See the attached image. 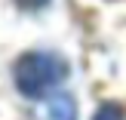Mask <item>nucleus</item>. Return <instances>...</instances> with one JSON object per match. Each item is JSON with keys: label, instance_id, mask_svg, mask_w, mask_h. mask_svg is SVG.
I'll return each instance as SVG.
<instances>
[{"label": "nucleus", "instance_id": "f257e3e1", "mask_svg": "<svg viewBox=\"0 0 126 120\" xmlns=\"http://www.w3.org/2000/svg\"><path fill=\"white\" fill-rule=\"evenodd\" d=\"M65 77H68V62L55 52H25L16 62V71H12L18 92H25L28 99L46 96Z\"/></svg>", "mask_w": 126, "mask_h": 120}, {"label": "nucleus", "instance_id": "f03ea898", "mask_svg": "<svg viewBox=\"0 0 126 120\" xmlns=\"http://www.w3.org/2000/svg\"><path fill=\"white\" fill-rule=\"evenodd\" d=\"M92 120H126V117H123V111L117 105H105V108H98V114Z\"/></svg>", "mask_w": 126, "mask_h": 120}]
</instances>
